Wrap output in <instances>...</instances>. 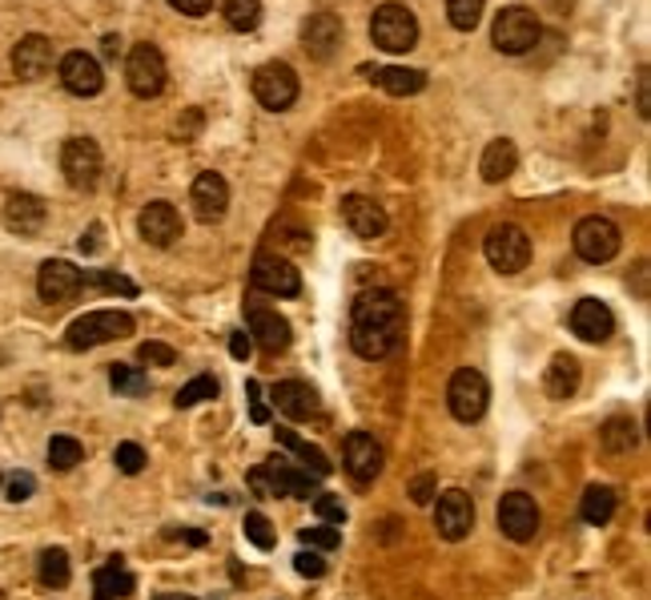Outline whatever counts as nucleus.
Here are the masks:
<instances>
[{"label": "nucleus", "mask_w": 651, "mask_h": 600, "mask_svg": "<svg viewBox=\"0 0 651 600\" xmlns=\"http://www.w3.org/2000/svg\"><path fill=\"white\" fill-rule=\"evenodd\" d=\"M4 226L13 230V234H37L40 226H45V201L37 194H9L4 201Z\"/></svg>", "instance_id": "a878e982"}, {"label": "nucleus", "mask_w": 651, "mask_h": 600, "mask_svg": "<svg viewBox=\"0 0 651 600\" xmlns=\"http://www.w3.org/2000/svg\"><path fill=\"white\" fill-rule=\"evenodd\" d=\"M576 254L583 258V263H612L615 254H619V246H624V234H619V226L612 222V218H600V214H591V218H583V222L576 226Z\"/></svg>", "instance_id": "0eeeda50"}, {"label": "nucleus", "mask_w": 651, "mask_h": 600, "mask_svg": "<svg viewBox=\"0 0 651 600\" xmlns=\"http://www.w3.org/2000/svg\"><path fill=\"white\" fill-rule=\"evenodd\" d=\"M342 218L358 238H382V230H386V210L379 201L362 198V194H350L342 201Z\"/></svg>", "instance_id": "393cba45"}, {"label": "nucleus", "mask_w": 651, "mask_h": 600, "mask_svg": "<svg viewBox=\"0 0 651 600\" xmlns=\"http://www.w3.org/2000/svg\"><path fill=\"white\" fill-rule=\"evenodd\" d=\"M194 214L201 218V222H222L225 218V210H230V186H225V177L222 174H197V182H194Z\"/></svg>", "instance_id": "6ab92c4d"}, {"label": "nucleus", "mask_w": 651, "mask_h": 600, "mask_svg": "<svg viewBox=\"0 0 651 600\" xmlns=\"http://www.w3.org/2000/svg\"><path fill=\"white\" fill-rule=\"evenodd\" d=\"M121 53V41L117 37H105V57H117Z\"/></svg>", "instance_id": "4d7b16f0"}, {"label": "nucleus", "mask_w": 651, "mask_h": 600, "mask_svg": "<svg viewBox=\"0 0 651 600\" xmlns=\"http://www.w3.org/2000/svg\"><path fill=\"white\" fill-rule=\"evenodd\" d=\"M97 238H101V226H93V230H89V238H81V251H97V246H101Z\"/></svg>", "instance_id": "6e6d98bb"}, {"label": "nucleus", "mask_w": 651, "mask_h": 600, "mask_svg": "<svg viewBox=\"0 0 651 600\" xmlns=\"http://www.w3.org/2000/svg\"><path fill=\"white\" fill-rule=\"evenodd\" d=\"M170 4L177 9V13H185V16H206L213 0H170Z\"/></svg>", "instance_id": "603ef678"}, {"label": "nucleus", "mask_w": 651, "mask_h": 600, "mask_svg": "<svg viewBox=\"0 0 651 600\" xmlns=\"http://www.w3.org/2000/svg\"><path fill=\"white\" fill-rule=\"evenodd\" d=\"M410 496H415V504H430V496H434V475H418L415 484H410Z\"/></svg>", "instance_id": "3c124183"}, {"label": "nucleus", "mask_w": 651, "mask_h": 600, "mask_svg": "<svg viewBox=\"0 0 651 600\" xmlns=\"http://www.w3.org/2000/svg\"><path fill=\"white\" fill-rule=\"evenodd\" d=\"M370 37L386 53H410L418 41V21L406 4H382L370 16Z\"/></svg>", "instance_id": "20e7f679"}, {"label": "nucleus", "mask_w": 651, "mask_h": 600, "mask_svg": "<svg viewBox=\"0 0 651 600\" xmlns=\"http://www.w3.org/2000/svg\"><path fill=\"white\" fill-rule=\"evenodd\" d=\"M137 226H141V238H146L149 246H161V251L182 238V214L173 210L170 201H149Z\"/></svg>", "instance_id": "f3484780"}, {"label": "nucleus", "mask_w": 651, "mask_h": 600, "mask_svg": "<svg viewBox=\"0 0 651 600\" xmlns=\"http://www.w3.org/2000/svg\"><path fill=\"white\" fill-rule=\"evenodd\" d=\"M61 85L73 93V97H97L105 89V73H101L97 57L89 53H69L61 61Z\"/></svg>", "instance_id": "2eb2a0df"}, {"label": "nucleus", "mask_w": 651, "mask_h": 600, "mask_svg": "<svg viewBox=\"0 0 651 600\" xmlns=\"http://www.w3.org/2000/svg\"><path fill=\"white\" fill-rule=\"evenodd\" d=\"M61 170L73 189H93L101 177V146L93 138H69L61 150Z\"/></svg>", "instance_id": "9d476101"}, {"label": "nucleus", "mask_w": 651, "mask_h": 600, "mask_svg": "<svg viewBox=\"0 0 651 600\" xmlns=\"http://www.w3.org/2000/svg\"><path fill=\"white\" fill-rule=\"evenodd\" d=\"M571 331H576L583 343H607L615 331L612 307L600 299H579L576 311H571Z\"/></svg>", "instance_id": "dca6fc26"}, {"label": "nucleus", "mask_w": 651, "mask_h": 600, "mask_svg": "<svg viewBox=\"0 0 651 600\" xmlns=\"http://www.w3.org/2000/svg\"><path fill=\"white\" fill-rule=\"evenodd\" d=\"M648 69H643V73H639V117H648L651 113V97H648Z\"/></svg>", "instance_id": "5fc2aeb1"}, {"label": "nucleus", "mask_w": 651, "mask_h": 600, "mask_svg": "<svg viewBox=\"0 0 651 600\" xmlns=\"http://www.w3.org/2000/svg\"><path fill=\"white\" fill-rule=\"evenodd\" d=\"M543 388H547L551 400H571V395L579 391V359L576 355H555L551 367H547Z\"/></svg>", "instance_id": "cd10ccee"}, {"label": "nucleus", "mask_w": 651, "mask_h": 600, "mask_svg": "<svg viewBox=\"0 0 651 600\" xmlns=\"http://www.w3.org/2000/svg\"><path fill=\"white\" fill-rule=\"evenodd\" d=\"M33 488H37V480H33L28 472L9 475V500H13V504H25L28 496H33Z\"/></svg>", "instance_id": "de8ad7c7"}, {"label": "nucleus", "mask_w": 651, "mask_h": 600, "mask_svg": "<svg viewBox=\"0 0 651 600\" xmlns=\"http://www.w3.org/2000/svg\"><path fill=\"white\" fill-rule=\"evenodd\" d=\"M342 460H346V472H350L354 484H370V480H379V472H382L379 439L367 436V431H350V436H346V448H342Z\"/></svg>", "instance_id": "4468645a"}, {"label": "nucleus", "mask_w": 651, "mask_h": 600, "mask_svg": "<svg viewBox=\"0 0 651 600\" xmlns=\"http://www.w3.org/2000/svg\"><path fill=\"white\" fill-rule=\"evenodd\" d=\"M302 41H306V53L314 61H330L338 45H342V21L334 13H314L302 25Z\"/></svg>", "instance_id": "aec40b11"}, {"label": "nucleus", "mask_w": 651, "mask_h": 600, "mask_svg": "<svg viewBox=\"0 0 651 600\" xmlns=\"http://www.w3.org/2000/svg\"><path fill=\"white\" fill-rule=\"evenodd\" d=\"M161 600H170V597H161Z\"/></svg>", "instance_id": "bf43d9fd"}, {"label": "nucleus", "mask_w": 651, "mask_h": 600, "mask_svg": "<svg viewBox=\"0 0 651 600\" xmlns=\"http://www.w3.org/2000/svg\"><path fill=\"white\" fill-rule=\"evenodd\" d=\"M254 287L266 290V295H278V299H294L298 290H302V275L294 270V263H286L278 254H258L254 258Z\"/></svg>", "instance_id": "ddd939ff"}, {"label": "nucleus", "mask_w": 651, "mask_h": 600, "mask_svg": "<svg viewBox=\"0 0 651 600\" xmlns=\"http://www.w3.org/2000/svg\"><path fill=\"white\" fill-rule=\"evenodd\" d=\"M487 400H491V388H487L483 371L458 367L455 376H451V388H446L451 415H455L458 424H475V419H483V412H487Z\"/></svg>", "instance_id": "423d86ee"}, {"label": "nucleus", "mask_w": 651, "mask_h": 600, "mask_svg": "<svg viewBox=\"0 0 651 600\" xmlns=\"http://www.w3.org/2000/svg\"><path fill=\"white\" fill-rule=\"evenodd\" d=\"M278 443H286V448L298 455V468H306L314 480H322V475H330V460H326V451L314 448V443H306V439H298L290 427H278Z\"/></svg>", "instance_id": "c85d7f7f"}, {"label": "nucleus", "mask_w": 651, "mask_h": 600, "mask_svg": "<svg viewBox=\"0 0 651 600\" xmlns=\"http://www.w3.org/2000/svg\"><path fill=\"white\" fill-rule=\"evenodd\" d=\"M274 407L286 419H310V415H318V391L302 383V379H286V383L274 388Z\"/></svg>", "instance_id": "b1692460"}, {"label": "nucleus", "mask_w": 651, "mask_h": 600, "mask_svg": "<svg viewBox=\"0 0 651 600\" xmlns=\"http://www.w3.org/2000/svg\"><path fill=\"white\" fill-rule=\"evenodd\" d=\"M491 41L495 49L507 53V57H523L539 41V16L531 13V9H523V4H507L503 13L495 16Z\"/></svg>", "instance_id": "7ed1b4c3"}, {"label": "nucleus", "mask_w": 651, "mask_h": 600, "mask_svg": "<svg viewBox=\"0 0 651 600\" xmlns=\"http://www.w3.org/2000/svg\"><path fill=\"white\" fill-rule=\"evenodd\" d=\"M81 460H85V448H81L73 436H53L49 439V468L53 472H73Z\"/></svg>", "instance_id": "f704fd0d"}, {"label": "nucleus", "mask_w": 651, "mask_h": 600, "mask_svg": "<svg viewBox=\"0 0 651 600\" xmlns=\"http://www.w3.org/2000/svg\"><path fill=\"white\" fill-rule=\"evenodd\" d=\"M515 165H519V150H515V141H507V138H495L487 150H483V162H479V174H483V182H507V177L515 174Z\"/></svg>", "instance_id": "bb28decb"}, {"label": "nucleus", "mask_w": 651, "mask_h": 600, "mask_svg": "<svg viewBox=\"0 0 651 600\" xmlns=\"http://www.w3.org/2000/svg\"><path fill=\"white\" fill-rule=\"evenodd\" d=\"M81 282H89V287H101V290H109V295H137V287L129 282V278L109 275V270H81Z\"/></svg>", "instance_id": "ea45409f"}, {"label": "nucleus", "mask_w": 651, "mask_h": 600, "mask_svg": "<svg viewBox=\"0 0 651 600\" xmlns=\"http://www.w3.org/2000/svg\"><path fill=\"white\" fill-rule=\"evenodd\" d=\"M137 359H141L146 367H173V364H177V350L165 347V343H141Z\"/></svg>", "instance_id": "a18cd8bd"}, {"label": "nucleus", "mask_w": 651, "mask_h": 600, "mask_svg": "<svg viewBox=\"0 0 651 600\" xmlns=\"http://www.w3.org/2000/svg\"><path fill=\"white\" fill-rule=\"evenodd\" d=\"M294 568L302 576H310V580H318V576H326V561H322V552H314V549H302L294 556Z\"/></svg>", "instance_id": "49530a36"}, {"label": "nucleus", "mask_w": 651, "mask_h": 600, "mask_svg": "<svg viewBox=\"0 0 651 600\" xmlns=\"http://www.w3.org/2000/svg\"><path fill=\"white\" fill-rule=\"evenodd\" d=\"M129 592H133V576L125 573L121 564L113 561L105 568H97V576H93V600H125Z\"/></svg>", "instance_id": "c756f323"}, {"label": "nucleus", "mask_w": 651, "mask_h": 600, "mask_svg": "<svg viewBox=\"0 0 651 600\" xmlns=\"http://www.w3.org/2000/svg\"><path fill=\"white\" fill-rule=\"evenodd\" d=\"M37 576L45 588H65L69 585V576H73V568H69V552L65 549H45L37 561Z\"/></svg>", "instance_id": "473e14b6"}, {"label": "nucleus", "mask_w": 651, "mask_h": 600, "mask_svg": "<svg viewBox=\"0 0 651 600\" xmlns=\"http://www.w3.org/2000/svg\"><path fill=\"white\" fill-rule=\"evenodd\" d=\"M483 254H487V263L499 270V275H519L523 266L531 263V238L523 226H495L491 234H487V246H483Z\"/></svg>", "instance_id": "39448f33"}, {"label": "nucleus", "mask_w": 651, "mask_h": 600, "mask_svg": "<svg viewBox=\"0 0 651 600\" xmlns=\"http://www.w3.org/2000/svg\"><path fill=\"white\" fill-rule=\"evenodd\" d=\"M391 97H410V93H422V85H427V73L422 69H403V65H391V69H382L379 77H374Z\"/></svg>", "instance_id": "7c9ffc66"}, {"label": "nucleus", "mask_w": 651, "mask_h": 600, "mask_svg": "<svg viewBox=\"0 0 651 600\" xmlns=\"http://www.w3.org/2000/svg\"><path fill=\"white\" fill-rule=\"evenodd\" d=\"M109 383H113V391H121V395H146L149 391L146 371H141V367H129V364H113Z\"/></svg>", "instance_id": "e433bc0d"}, {"label": "nucleus", "mask_w": 651, "mask_h": 600, "mask_svg": "<svg viewBox=\"0 0 651 600\" xmlns=\"http://www.w3.org/2000/svg\"><path fill=\"white\" fill-rule=\"evenodd\" d=\"M206 400H218V379L213 376H197V379H189L182 391H177V407H197V403H206Z\"/></svg>", "instance_id": "58836bf2"}, {"label": "nucleus", "mask_w": 651, "mask_h": 600, "mask_svg": "<svg viewBox=\"0 0 651 600\" xmlns=\"http://www.w3.org/2000/svg\"><path fill=\"white\" fill-rule=\"evenodd\" d=\"M600 443L603 451H612V455H627V451H636L639 436H636V424L631 419H607L600 431Z\"/></svg>", "instance_id": "72a5a7b5"}, {"label": "nucleus", "mask_w": 651, "mask_h": 600, "mask_svg": "<svg viewBox=\"0 0 651 600\" xmlns=\"http://www.w3.org/2000/svg\"><path fill=\"white\" fill-rule=\"evenodd\" d=\"M434 528H439V536L443 540H467L470 528H475V504H470V496L463 488H451L439 496V504H434Z\"/></svg>", "instance_id": "9b49d317"}, {"label": "nucleus", "mask_w": 651, "mask_h": 600, "mask_svg": "<svg viewBox=\"0 0 651 600\" xmlns=\"http://www.w3.org/2000/svg\"><path fill=\"white\" fill-rule=\"evenodd\" d=\"M249 347H254V343H249L246 331H234V335H230V355H234V359H249Z\"/></svg>", "instance_id": "864d4df0"}, {"label": "nucleus", "mask_w": 651, "mask_h": 600, "mask_svg": "<svg viewBox=\"0 0 651 600\" xmlns=\"http://www.w3.org/2000/svg\"><path fill=\"white\" fill-rule=\"evenodd\" d=\"M249 488L258 492V496H266V500H270V496H274V484H270V472H266V463L249 472Z\"/></svg>", "instance_id": "8fccbe9b"}, {"label": "nucleus", "mask_w": 651, "mask_h": 600, "mask_svg": "<svg viewBox=\"0 0 651 600\" xmlns=\"http://www.w3.org/2000/svg\"><path fill=\"white\" fill-rule=\"evenodd\" d=\"M0 484H4V475H0Z\"/></svg>", "instance_id": "13d9d810"}, {"label": "nucleus", "mask_w": 651, "mask_h": 600, "mask_svg": "<svg viewBox=\"0 0 651 600\" xmlns=\"http://www.w3.org/2000/svg\"><path fill=\"white\" fill-rule=\"evenodd\" d=\"M113 463H117L125 475H137L141 468H146V451H141V443H117Z\"/></svg>", "instance_id": "c03bdc74"}, {"label": "nucleus", "mask_w": 651, "mask_h": 600, "mask_svg": "<svg viewBox=\"0 0 651 600\" xmlns=\"http://www.w3.org/2000/svg\"><path fill=\"white\" fill-rule=\"evenodd\" d=\"M81 287H85V282H81V270H77L73 263H65V258H49V263L40 266L37 295L45 302H69Z\"/></svg>", "instance_id": "a211bd4d"}, {"label": "nucleus", "mask_w": 651, "mask_h": 600, "mask_svg": "<svg viewBox=\"0 0 651 600\" xmlns=\"http://www.w3.org/2000/svg\"><path fill=\"white\" fill-rule=\"evenodd\" d=\"M125 81L133 89V97H158L165 89V57H161L158 45H133L129 61H125Z\"/></svg>", "instance_id": "6e6552de"}, {"label": "nucleus", "mask_w": 651, "mask_h": 600, "mask_svg": "<svg viewBox=\"0 0 651 600\" xmlns=\"http://www.w3.org/2000/svg\"><path fill=\"white\" fill-rule=\"evenodd\" d=\"M13 69H16V77H21V81H40V77L53 69V41L40 37V33L25 37L13 49Z\"/></svg>", "instance_id": "4be33fe9"}, {"label": "nucleus", "mask_w": 651, "mask_h": 600, "mask_svg": "<svg viewBox=\"0 0 651 600\" xmlns=\"http://www.w3.org/2000/svg\"><path fill=\"white\" fill-rule=\"evenodd\" d=\"M266 472H270V484H274V496H290V500H310V496H318L314 492V475L306 468H298L290 460H270L266 463Z\"/></svg>", "instance_id": "5701e85b"}, {"label": "nucleus", "mask_w": 651, "mask_h": 600, "mask_svg": "<svg viewBox=\"0 0 651 600\" xmlns=\"http://www.w3.org/2000/svg\"><path fill=\"white\" fill-rule=\"evenodd\" d=\"M246 540L254 544V549L270 552L274 549V524L261 512H249L246 516Z\"/></svg>", "instance_id": "79ce46f5"}, {"label": "nucleus", "mask_w": 651, "mask_h": 600, "mask_svg": "<svg viewBox=\"0 0 651 600\" xmlns=\"http://www.w3.org/2000/svg\"><path fill=\"white\" fill-rule=\"evenodd\" d=\"M302 544H306V549H314V552H330V549H338V544H342V532H338L334 524L302 528Z\"/></svg>", "instance_id": "a19ab883"}, {"label": "nucleus", "mask_w": 651, "mask_h": 600, "mask_svg": "<svg viewBox=\"0 0 651 600\" xmlns=\"http://www.w3.org/2000/svg\"><path fill=\"white\" fill-rule=\"evenodd\" d=\"M125 335H133V319L125 311H89L81 314L77 323H69L65 343L73 350H89V347H101V343H113V338H125Z\"/></svg>", "instance_id": "f03ea898"}, {"label": "nucleus", "mask_w": 651, "mask_h": 600, "mask_svg": "<svg viewBox=\"0 0 651 600\" xmlns=\"http://www.w3.org/2000/svg\"><path fill=\"white\" fill-rule=\"evenodd\" d=\"M579 512H583V520H588L591 528L612 524V516H615V492L603 488V484H591V488L583 492V504H579Z\"/></svg>", "instance_id": "2f4dec72"}, {"label": "nucleus", "mask_w": 651, "mask_h": 600, "mask_svg": "<svg viewBox=\"0 0 651 600\" xmlns=\"http://www.w3.org/2000/svg\"><path fill=\"white\" fill-rule=\"evenodd\" d=\"M483 4L487 0H446V16H451V25L458 33H470L483 21Z\"/></svg>", "instance_id": "4c0bfd02"}, {"label": "nucleus", "mask_w": 651, "mask_h": 600, "mask_svg": "<svg viewBox=\"0 0 651 600\" xmlns=\"http://www.w3.org/2000/svg\"><path fill=\"white\" fill-rule=\"evenodd\" d=\"M314 512H318L322 524H334V528H342V524H346V504L338 500V496H330V492H322V496H314Z\"/></svg>", "instance_id": "37998d69"}, {"label": "nucleus", "mask_w": 651, "mask_h": 600, "mask_svg": "<svg viewBox=\"0 0 651 600\" xmlns=\"http://www.w3.org/2000/svg\"><path fill=\"white\" fill-rule=\"evenodd\" d=\"M246 391H249V415H254V424H270V407L261 403V388L254 383V379H249Z\"/></svg>", "instance_id": "09e8293b"}, {"label": "nucleus", "mask_w": 651, "mask_h": 600, "mask_svg": "<svg viewBox=\"0 0 651 600\" xmlns=\"http://www.w3.org/2000/svg\"><path fill=\"white\" fill-rule=\"evenodd\" d=\"M406 331L403 299L394 290H370L354 302V323H350V347L362 359H386Z\"/></svg>", "instance_id": "f257e3e1"}, {"label": "nucleus", "mask_w": 651, "mask_h": 600, "mask_svg": "<svg viewBox=\"0 0 651 600\" xmlns=\"http://www.w3.org/2000/svg\"><path fill=\"white\" fill-rule=\"evenodd\" d=\"M225 21H230V28H237V33H249V28H258L261 0H225Z\"/></svg>", "instance_id": "c9c22d12"}, {"label": "nucleus", "mask_w": 651, "mask_h": 600, "mask_svg": "<svg viewBox=\"0 0 651 600\" xmlns=\"http://www.w3.org/2000/svg\"><path fill=\"white\" fill-rule=\"evenodd\" d=\"M254 97L266 109H290L298 101V73L282 61L261 65L258 73H254Z\"/></svg>", "instance_id": "1a4fd4ad"}, {"label": "nucleus", "mask_w": 651, "mask_h": 600, "mask_svg": "<svg viewBox=\"0 0 651 600\" xmlns=\"http://www.w3.org/2000/svg\"><path fill=\"white\" fill-rule=\"evenodd\" d=\"M499 528L515 544L535 540V532H539V508H535V500H531L527 492H507L503 504H499Z\"/></svg>", "instance_id": "f8f14e48"}, {"label": "nucleus", "mask_w": 651, "mask_h": 600, "mask_svg": "<svg viewBox=\"0 0 651 600\" xmlns=\"http://www.w3.org/2000/svg\"><path fill=\"white\" fill-rule=\"evenodd\" d=\"M249 335H254L249 343H258L266 355H278V350L290 347V323L270 307H249Z\"/></svg>", "instance_id": "412c9836"}]
</instances>
